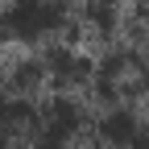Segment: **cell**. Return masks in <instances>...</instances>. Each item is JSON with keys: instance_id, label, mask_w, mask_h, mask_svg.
Returning a JSON list of instances; mask_svg holds the SVG:
<instances>
[{"instance_id": "6da1fadb", "label": "cell", "mask_w": 149, "mask_h": 149, "mask_svg": "<svg viewBox=\"0 0 149 149\" xmlns=\"http://www.w3.org/2000/svg\"><path fill=\"white\" fill-rule=\"evenodd\" d=\"M104 133L112 137V141H128L137 133V120H133V112H112V116L104 120Z\"/></svg>"}]
</instances>
